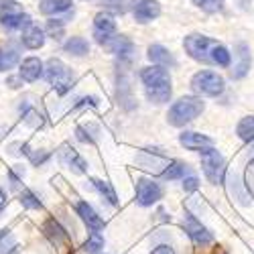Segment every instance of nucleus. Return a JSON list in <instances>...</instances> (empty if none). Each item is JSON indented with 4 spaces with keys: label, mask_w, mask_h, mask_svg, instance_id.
Returning a JSON list of instances; mask_svg holds the SVG:
<instances>
[{
    "label": "nucleus",
    "mask_w": 254,
    "mask_h": 254,
    "mask_svg": "<svg viewBox=\"0 0 254 254\" xmlns=\"http://www.w3.org/2000/svg\"><path fill=\"white\" fill-rule=\"evenodd\" d=\"M132 14L138 23H151L153 18H157L161 14V4L157 0H134Z\"/></svg>",
    "instance_id": "obj_11"
},
{
    "label": "nucleus",
    "mask_w": 254,
    "mask_h": 254,
    "mask_svg": "<svg viewBox=\"0 0 254 254\" xmlns=\"http://www.w3.org/2000/svg\"><path fill=\"white\" fill-rule=\"evenodd\" d=\"M43 232H45V236H47L55 246H65V244L69 242L67 232L59 226L57 220H47V222L43 224Z\"/></svg>",
    "instance_id": "obj_16"
},
{
    "label": "nucleus",
    "mask_w": 254,
    "mask_h": 254,
    "mask_svg": "<svg viewBox=\"0 0 254 254\" xmlns=\"http://www.w3.org/2000/svg\"><path fill=\"white\" fill-rule=\"evenodd\" d=\"M57 157H59V161L65 165V167H69L71 171H75V173H86L88 171V163L83 161L81 157H79V153L75 151V149H71L69 144H63L61 149L57 151Z\"/></svg>",
    "instance_id": "obj_12"
},
{
    "label": "nucleus",
    "mask_w": 254,
    "mask_h": 254,
    "mask_svg": "<svg viewBox=\"0 0 254 254\" xmlns=\"http://www.w3.org/2000/svg\"><path fill=\"white\" fill-rule=\"evenodd\" d=\"M20 177H23V169H10V171H8V181H10V187L12 189H16Z\"/></svg>",
    "instance_id": "obj_39"
},
{
    "label": "nucleus",
    "mask_w": 254,
    "mask_h": 254,
    "mask_svg": "<svg viewBox=\"0 0 254 254\" xmlns=\"http://www.w3.org/2000/svg\"><path fill=\"white\" fill-rule=\"evenodd\" d=\"M151 254H175V250L169 244H159V246H155V250Z\"/></svg>",
    "instance_id": "obj_40"
},
{
    "label": "nucleus",
    "mask_w": 254,
    "mask_h": 254,
    "mask_svg": "<svg viewBox=\"0 0 254 254\" xmlns=\"http://www.w3.org/2000/svg\"><path fill=\"white\" fill-rule=\"evenodd\" d=\"M18 12H23V6H20L16 0H0V16L18 14Z\"/></svg>",
    "instance_id": "obj_34"
},
{
    "label": "nucleus",
    "mask_w": 254,
    "mask_h": 254,
    "mask_svg": "<svg viewBox=\"0 0 254 254\" xmlns=\"http://www.w3.org/2000/svg\"><path fill=\"white\" fill-rule=\"evenodd\" d=\"M14 246H16L14 236L8 230H0V254H6L10 250H14Z\"/></svg>",
    "instance_id": "obj_33"
},
{
    "label": "nucleus",
    "mask_w": 254,
    "mask_h": 254,
    "mask_svg": "<svg viewBox=\"0 0 254 254\" xmlns=\"http://www.w3.org/2000/svg\"><path fill=\"white\" fill-rule=\"evenodd\" d=\"M114 33H116V20H114V16L108 14V12L96 14V18H94V37H96L98 43L100 45L110 43V39L114 37Z\"/></svg>",
    "instance_id": "obj_8"
},
{
    "label": "nucleus",
    "mask_w": 254,
    "mask_h": 254,
    "mask_svg": "<svg viewBox=\"0 0 254 254\" xmlns=\"http://www.w3.org/2000/svg\"><path fill=\"white\" fill-rule=\"evenodd\" d=\"M63 49L73 57H83V55L90 53V43L83 37H69L65 41V45H63Z\"/></svg>",
    "instance_id": "obj_23"
},
{
    "label": "nucleus",
    "mask_w": 254,
    "mask_h": 254,
    "mask_svg": "<svg viewBox=\"0 0 254 254\" xmlns=\"http://www.w3.org/2000/svg\"><path fill=\"white\" fill-rule=\"evenodd\" d=\"M140 79L144 83V92H146V98L155 104H165L169 102L173 94V88H171V75L169 71L161 65H153V67H144L140 71Z\"/></svg>",
    "instance_id": "obj_1"
},
{
    "label": "nucleus",
    "mask_w": 254,
    "mask_h": 254,
    "mask_svg": "<svg viewBox=\"0 0 254 254\" xmlns=\"http://www.w3.org/2000/svg\"><path fill=\"white\" fill-rule=\"evenodd\" d=\"M171 163L167 157H163L161 153H155V151H140L136 155V165L144 171H153V173H163L165 167Z\"/></svg>",
    "instance_id": "obj_10"
},
{
    "label": "nucleus",
    "mask_w": 254,
    "mask_h": 254,
    "mask_svg": "<svg viewBox=\"0 0 254 254\" xmlns=\"http://www.w3.org/2000/svg\"><path fill=\"white\" fill-rule=\"evenodd\" d=\"M92 185L96 187V191L108 201L110 205H116L118 203V195L114 191V187L108 183V181H102V179H92Z\"/></svg>",
    "instance_id": "obj_25"
},
{
    "label": "nucleus",
    "mask_w": 254,
    "mask_h": 254,
    "mask_svg": "<svg viewBox=\"0 0 254 254\" xmlns=\"http://www.w3.org/2000/svg\"><path fill=\"white\" fill-rule=\"evenodd\" d=\"M29 157H31V163L33 165H43L47 159H49V153L47 151H41V153H29Z\"/></svg>",
    "instance_id": "obj_38"
},
{
    "label": "nucleus",
    "mask_w": 254,
    "mask_h": 254,
    "mask_svg": "<svg viewBox=\"0 0 254 254\" xmlns=\"http://www.w3.org/2000/svg\"><path fill=\"white\" fill-rule=\"evenodd\" d=\"M0 25H2L6 31H18V29H27L31 27V16L27 12H18V14H6L0 16Z\"/></svg>",
    "instance_id": "obj_20"
},
{
    "label": "nucleus",
    "mask_w": 254,
    "mask_h": 254,
    "mask_svg": "<svg viewBox=\"0 0 254 254\" xmlns=\"http://www.w3.org/2000/svg\"><path fill=\"white\" fill-rule=\"evenodd\" d=\"M149 59L161 67H175L177 65V59L173 57V53L169 49H165L163 45H151L149 47Z\"/></svg>",
    "instance_id": "obj_18"
},
{
    "label": "nucleus",
    "mask_w": 254,
    "mask_h": 254,
    "mask_svg": "<svg viewBox=\"0 0 254 254\" xmlns=\"http://www.w3.org/2000/svg\"><path fill=\"white\" fill-rule=\"evenodd\" d=\"M238 136L246 142H254V116H246L240 120L238 128H236Z\"/></svg>",
    "instance_id": "obj_26"
},
{
    "label": "nucleus",
    "mask_w": 254,
    "mask_h": 254,
    "mask_svg": "<svg viewBox=\"0 0 254 254\" xmlns=\"http://www.w3.org/2000/svg\"><path fill=\"white\" fill-rule=\"evenodd\" d=\"M41 75H43V63H41L39 57H27L20 63V79L37 81Z\"/></svg>",
    "instance_id": "obj_15"
},
{
    "label": "nucleus",
    "mask_w": 254,
    "mask_h": 254,
    "mask_svg": "<svg viewBox=\"0 0 254 254\" xmlns=\"http://www.w3.org/2000/svg\"><path fill=\"white\" fill-rule=\"evenodd\" d=\"M230 61H232V53L222 43H218L214 53H211V63H214V65H220V67H228Z\"/></svg>",
    "instance_id": "obj_27"
},
{
    "label": "nucleus",
    "mask_w": 254,
    "mask_h": 254,
    "mask_svg": "<svg viewBox=\"0 0 254 254\" xmlns=\"http://www.w3.org/2000/svg\"><path fill=\"white\" fill-rule=\"evenodd\" d=\"M236 57H238V63L234 65V69H232V77L240 79L250 69V53H248V45L246 43H238L236 45Z\"/></svg>",
    "instance_id": "obj_19"
},
{
    "label": "nucleus",
    "mask_w": 254,
    "mask_h": 254,
    "mask_svg": "<svg viewBox=\"0 0 254 254\" xmlns=\"http://www.w3.org/2000/svg\"><path fill=\"white\" fill-rule=\"evenodd\" d=\"M179 142L187 151H201V153L205 149H211V146H214V140L205 134H199V132H183L179 136Z\"/></svg>",
    "instance_id": "obj_14"
},
{
    "label": "nucleus",
    "mask_w": 254,
    "mask_h": 254,
    "mask_svg": "<svg viewBox=\"0 0 254 254\" xmlns=\"http://www.w3.org/2000/svg\"><path fill=\"white\" fill-rule=\"evenodd\" d=\"M161 197H163V189L157 181L146 179V177L136 181V203L138 205L149 207V205L157 203Z\"/></svg>",
    "instance_id": "obj_7"
},
{
    "label": "nucleus",
    "mask_w": 254,
    "mask_h": 254,
    "mask_svg": "<svg viewBox=\"0 0 254 254\" xmlns=\"http://www.w3.org/2000/svg\"><path fill=\"white\" fill-rule=\"evenodd\" d=\"M75 209H77V216L83 220V224H86L90 230H94V232H100V230H104V220L98 216V211L90 205V203H86V201H77L75 203Z\"/></svg>",
    "instance_id": "obj_13"
},
{
    "label": "nucleus",
    "mask_w": 254,
    "mask_h": 254,
    "mask_svg": "<svg viewBox=\"0 0 254 254\" xmlns=\"http://www.w3.org/2000/svg\"><path fill=\"white\" fill-rule=\"evenodd\" d=\"M43 73L59 94H67L73 86V73L61 59H49L47 65H43Z\"/></svg>",
    "instance_id": "obj_3"
},
{
    "label": "nucleus",
    "mask_w": 254,
    "mask_h": 254,
    "mask_svg": "<svg viewBox=\"0 0 254 254\" xmlns=\"http://www.w3.org/2000/svg\"><path fill=\"white\" fill-rule=\"evenodd\" d=\"M205 110V102L197 96H185L177 100L167 114V122L171 126H185L187 122L195 120Z\"/></svg>",
    "instance_id": "obj_2"
},
{
    "label": "nucleus",
    "mask_w": 254,
    "mask_h": 254,
    "mask_svg": "<svg viewBox=\"0 0 254 254\" xmlns=\"http://www.w3.org/2000/svg\"><path fill=\"white\" fill-rule=\"evenodd\" d=\"M71 0H41L39 10L47 16H57L61 12H67L71 8Z\"/></svg>",
    "instance_id": "obj_22"
},
{
    "label": "nucleus",
    "mask_w": 254,
    "mask_h": 254,
    "mask_svg": "<svg viewBox=\"0 0 254 254\" xmlns=\"http://www.w3.org/2000/svg\"><path fill=\"white\" fill-rule=\"evenodd\" d=\"M77 106H79V108H83V106H92V108H94V106H98V98H96V96H88V98H81Z\"/></svg>",
    "instance_id": "obj_41"
},
{
    "label": "nucleus",
    "mask_w": 254,
    "mask_h": 254,
    "mask_svg": "<svg viewBox=\"0 0 254 254\" xmlns=\"http://www.w3.org/2000/svg\"><path fill=\"white\" fill-rule=\"evenodd\" d=\"M18 61V51L16 49H0V71L12 69Z\"/></svg>",
    "instance_id": "obj_29"
},
{
    "label": "nucleus",
    "mask_w": 254,
    "mask_h": 254,
    "mask_svg": "<svg viewBox=\"0 0 254 254\" xmlns=\"http://www.w3.org/2000/svg\"><path fill=\"white\" fill-rule=\"evenodd\" d=\"M6 83H8V86H10L12 90H16V88L23 86V79H20V77H8V79H6Z\"/></svg>",
    "instance_id": "obj_42"
},
{
    "label": "nucleus",
    "mask_w": 254,
    "mask_h": 254,
    "mask_svg": "<svg viewBox=\"0 0 254 254\" xmlns=\"http://www.w3.org/2000/svg\"><path fill=\"white\" fill-rule=\"evenodd\" d=\"M75 138L79 142H86V144H94L100 138V128L96 124H83L75 128Z\"/></svg>",
    "instance_id": "obj_24"
},
{
    "label": "nucleus",
    "mask_w": 254,
    "mask_h": 254,
    "mask_svg": "<svg viewBox=\"0 0 254 254\" xmlns=\"http://www.w3.org/2000/svg\"><path fill=\"white\" fill-rule=\"evenodd\" d=\"M20 203H23V207H27V209H41L43 207V203H41V199L37 197V193L31 191V189H25V191L20 193Z\"/></svg>",
    "instance_id": "obj_31"
},
{
    "label": "nucleus",
    "mask_w": 254,
    "mask_h": 254,
    "mask_svg": "<svg viewBox=\"0 0 254 254\" xmlns=\"http://www.w3.org/2000/svg\"><path fill=\"white\" fill-rule=\"evenodd\" d=\"M116 2V0H108V4H114Z\"/></svg>",
    "instance_id": "obj_44"
},
{
    "label": "nucleus",
    "mask_w": 254,
    "mask_h": 254,
    "mask_svg": "<svg viewBox=\"0 0 254 254\" xmlns=\"http://www.w3.org/2000/svg\"><path fill=\"white\" fill-rule=\"evenodd\" d=\"M110 49H112V53H116L120 59H124V61H130L132 57H134V45H132V41L130 39H126V37H112L110 39Z\"/></svg>",
    "instance_id": "obj_17"
},
{
    "label": "nucleus",
    "mask_w": 254,
    "mask_h": 254,
    "mask_svg": "<svg viewBox=\"0 0 254 254\" xmlns=\"http://www.w3.org/2000/svg\"><path fill=\"white\" fill-rule=\"evenodd\" d=\"M193 4L199 6L201 10L214 14V12H220L224 8V0H193Z\"/></svg>",
    "instance_id": "obj_32"
},
{
    "label": "nucleus",
    "mask_w": 254,
    "mask_h": 254,
    "mask_svg": "<svg viewBox=\"0 0 254 254\" xmlns=\"http://www.w3.org/2000/svg\"><path fill=\"white\" fill-rule=\"evenodd\" d=\"M201 167L203 173L211 183H222L224 181V173H226V161L222 157L220 151H216L214 146L205 149L201 153Z\"/></svg>",
    "instance_id": "obj_6"
},
{
    "label": "nucleus",
    "mask_w": 254,
    "mask_h": 254,
    "mask_svg": "<svg viewBox=\"0 0 254 254\" xmlns=\"http://www.w3.org/2000/svg\"><path fill=\"white\" fill-rule=\"evenodd\" d=\"M197 187H199V179L195 175H189V177L183 179V189L185 191H195Z\"/></svg>",
    "instance_id": "obj_37"
},
{
    "label": "nucleus",
    "mask_w": 254,
    "mask_h": 254,
    "mask_svg": "<svg viewBox=\"0 0 254 254\" xmlns=\"http://www.w3.org/2000/svg\"><path fill=\"white\" fill-rule=\"evenodd\" d=\"M63 23H65V20H49L47 31L53 35V39H59V35L63 33Z\"/></svg>",
    "instance_id": "obj_36"
},
{
    "label": "nucleus",
    "mask_w": 254,
    "mask_h": 254,
    "mask_svg": "<svg viewBox=\"0 0 254 254\" xmlns=\"http://www.w3.org/2000/svg\"><path fill=\"white\" fill-rule=\"evenodd\" d=\"M224 77L216 71H199L191 77V88L193 92L201 94V96H211L216 98L224 92Z\"/></svg>",
    "instance_id": "obj_5"
},
{
    "label": "nucleus",
    "mask_w": 254,
    "mask_h": 254,
    "mask_svg": "<svg viewBox=\"0 0 254 254\" xmlns=\"http://www.w3.org/2000/svg\"><path fill=\"white\" fill-rule=\"evenodd\" d=\"M102 248H104V238H102V234H100V232H92L90 238L86 240V244H83V250L90 252V254H100Z\"/></svg>",
    "instance_id": "obj_30"
},
{
    "label": "nucleus",
    "mask_w": 254,
    "mask_h": 254,
    "mask_svg": "<svg viewBox=\"0 0 254 254\" xmlns=\"http://www.w3.org/2000/svg\"><path fill=\"white\" fill-rule=\"evenodd\" d=\"M23 43L29 49H41L45 45V33H43V29H39L37 25L27 27L25 33H23Z\"/></svg>",
    "instance_id": "obj_21"
},
{
    "label": "nucleus",
    "mask_w": 254,
    "mask_h": 254,
    "mask_svg": "<svg viewBox=\"0 0 254 254\" xmlns=\"http://www.w3.org/2000/svg\"><path fill=\"white\" fill-rule=\"evenodd\" d=\"M185 171H187V165L185 163H181V161H171L167 167H165V171L161 173L165 179H179V177H183L185 175Z\"/></svg>",
    "instance_id": "obj_28"
},
{
    "label": "nucleus",
    "mask_w": 254,
    "mask_h": 254,
    "mask_svg": "<svg viewBox=\"0 0 254 254\" xmlns=\"http://www.w3.org/2000/svg\"><path fill=\"white\" fill-rule=\"evenodd\" d=\"M23 120H25V124L31 126V128H39V126H43V116H41L35 108H29V110L23 114Z\"/></svg>",
    "instance_id": "obj_35"
},
{
    "label": "nucleus",
    "mask_w": 254,
    "mask_h": 254,
    "mask_svg": "<svg viewBox=\"0 0 254 254\" xmlns=\"http://www.w3.org/2000/svg\"><path fill=\"white\" fill-rule=\"evenodd\" d=\"M185 232L189 234V238L193 240V244H197V246H207V244H211V240H214L211 232L193 214L185 216Z\"/></svg>",
    "instance_id": "obj_9"
},
{
    "label": "nucleus",
    "mask_w": 254,
    "mask_h": 254,
    "mask_svg": "<svg viewBox=\"0 0 254 254\" xmlns=\"http://www.w3.org/2000/svg\"><path fill=\"white\" fill-rule=\"evenodd\" d=\"M216 45H218V41L209 39L205 35H189L183 41V47L189 57L195 61H201V63H209V65H214V63H211V53H214Z\"/></svg>",
    "instance_id": "obj_4"
},
{
    "label": "nucleus",
    "mask_w": 254,
    "mask_h": 254,
    "mask_svg": "<svg viewBox=\"0 0 254 254\" xmlns=\"http://www.w3.org/2000/svg\"><path fill=\"white\" fill-rule=\"evenodd\" d=\"M4 205H6V197H4V193H2V189H0V211L4 209Z\"/></svg>",
    "instance_id": "obj_43"
}]
</instances>
